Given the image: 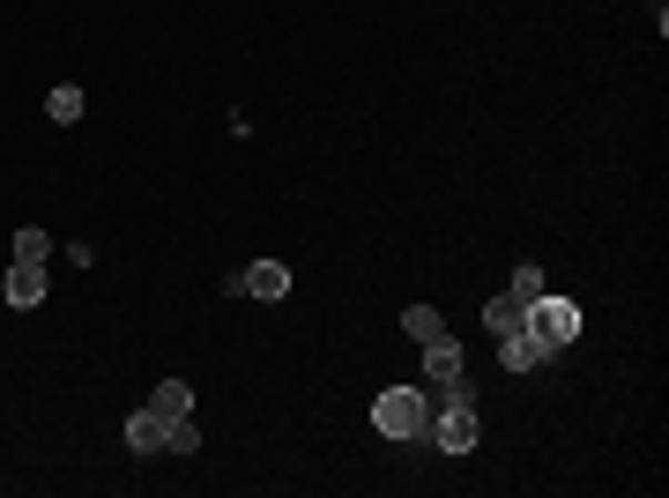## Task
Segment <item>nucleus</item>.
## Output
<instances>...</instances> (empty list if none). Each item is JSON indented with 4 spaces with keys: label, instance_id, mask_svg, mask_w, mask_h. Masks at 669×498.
<instances>
[{
    "label": "nucleus",
    "instance_id": "obj_1",
    "mask_svg": "<svg viewBox=\"0 0 669 498\" xmlns=\"http://www.w3.org/2000/svg\"><path fill=\"white\" fill-rule=\"evenodd\" d=\"M372 424H379L387 439H432V395H417V387H387V395L372 402Z\"/></svg>",
    "mask_w": 669,
    "mask_h": 498
},
{
    "label": "nucleus",
    "instance_id": "obj_2",
    "mask_svg": "<svg viewBox=\"0 0 669 498\" xmlns=\"http://www.w3.org/2000/svg\"><path fill=\"white\" fill-rule=\"evenodd\" d=\"M520 327H528V335L558 357V349L580 335V305H572V298H528V321H520Z\"/></svg>",
    "mask_w": 669,
    "mask_h": 498
},
{
    "label": "nucleus",
    "instance_id": "obj_3",
    "mask_svg": "<svg viewBox=\"0 0 669 498\" xmlns=\"http://www.w3.org/2000/svg\"><path fill=\"white\" fill-rule=\"evenodd\" d=\"M432 439H439L446 454H469L476 447V402L462 395V379H454V387H446V402L432 409Z\"/></svg>",
    "mask_w": 669,
    "mask_h": 498
},
{
    "label": "nucleus",
    "instance_id": "obj_4",
    "mask_svg": "<svg viewBox=\"0 0 669 498\" xmlns=\"http://www.w3.org/2000/svg\"><path fill=\"white\" fill-rule=\"evenodd\" d=\"M231 291H239V298H261V305H275V298H291V268H283V261H253V268L239 275Z\"/></svg>",
    "mask_w": 669,
    "mask_h": 498
},
{
    "label": "nucleus",
    "instance_id": "obj_5",
    "mask_svg": "<svg viewBox=\"0 0 669 498\" xmlns=\"http://www.w3.org/2000/svg\"><path fill=\"white\" fill-rule=\"evenodd\" d=\"M544 357H550V349L536 343L528 327H506V335H498V365H506V373H536Z\"/></svg>",
    "mask_w": 669,
    "mask_h": 498
},
{
    "label": "nucleus",
    "instance_id": "obj_6",
    "mask_svg": "<svg viewBox=\"0 0 669 498\" xmlns=\"http://www.w3.org/2000/svg\"><path fill=\"white\" fill-rule=\"evenodd\" d=\"M424 379H432V387H454V379H462V343H454V335H432V343H424Z\"/></svg>",
    "mask_w": 669,
    "mask_h": 498
},
{
    "label": "nucleus",
    "instance_id": "obj_7",
    "mask_svg": "<svg viewBox=\"0 0 669 498\" xmlns=\"http://www.w3.org/2000/svg\"><path fill=\"white\" fill-rule=\"evenodd\" d=\"M8 305H16V313L45 305V268H38V261H16V268H8Z\"/></svg>",
    "mask_w": 669,
    "mask_h": 498
},
{
    "label": "nucleus",
    "instance_id": "obj_8",
    "mask_svg": "<svg viewBox=\"0 0 669 498\" xmlns=\"http://www.w3.org/2000/svg\"><path fill=\"white\" fill-rule=\"evenodd\" d=\"M164 431H172V417L142 409V417H126V447H134V454H164Z\"/></svg>",
    "mask_w": 669,
    "mask_h": 498
},
{
    "label": "nucleus",
    "instance_id": "obj_9",
    "mask_svg": "<svg viewBox=\"0 0 669 498\" xmlns=\"http://www.w3.org/2000/svg\"><path fill=\"white\" fill-rule=\"evenodd\" d=\"M149 409H156V417H186V409H194V387H186V379H164V387L149 395Z\"/></svg>",
    "mask_w": 669,
    "mask_h": 498
},
{
    "label": "nucleus",
    "instance_id": "obj_10",
    "mask_svg": "<svg viewBox=\"0 0 669 498\" xmlns=\"http://www.w3.org/2000/svg\"><path fill=\"white\" fill-rule=\"evenodd\" d=\"M520 321H528V305H520L514 291H506V298H491V305H484V327H491V335H506V327H520Z\"/></svg>",
    "mask_w": 669,
    "mask_h": 498
},
{
    "label": "nucleus",
    "instance_id": "obj_11",
    "mask_svg": "<svg viewBox=\"0 0 669 498\" xmlns=\"http://www.w3.org/2000/svg\"><path fill=\"white\" fill-rule=\"evenodd\" d=\"M402 335H409V343H432V335H446V321L432 305H409V313H402Z\"/></svg>",
    "mask_w": 669,
    "mask_h": 498
},
{
    "label": "nucleus",
    "instance_id": "obj_12",
    "mask_svg": "<svg viewBox=\"0 0 669 498\" xmlns=\"http://www.w3.org/2000/svg\"><path fill=\"white\" fill-rule=\"evenodd\" d=\"M45 120H60V126H74V120H82V90H74V82H60V90L45 98Z\"/></svg>",
    "mask_w": 669,
    "mask_h": 498
},
{
    "label": "nucleus",
    "instance_id": "obj_13",
    "mask_svg": "<svg viewBox=\"0 0 669 498\" xmlns=\"http://www.w3.org/2000/svg\"><path fill=\"white\" fill-rule=\"evenodd\" d=\"M16 261H38V268H45V261H52V231L23 224V231H16Z\"/></svg>",
    "mask_w": 669,
    "mask_h": 498
},
{
    "label": "nucleus",
    "instance_id": "obj_14",
    "mask_svg": "<svg viewBox=\"0 0 669 498\" xmlns=\"http://www.w3.org/2000/svg\"><path fill=\"white\" fill-rule=\"evenodd\" d=\"M514 298H520V305L544 298V268H536V261H528V268H514Z\"/></svg>",
    "mask_w": 669,
    "mask_h": 498
},
{
    "label": "nucleus",
    "instance_id": "obj_15",
    "mask_svg": "<svg viewBox=\"0 0 669 498\" xmlns=\"http://www.w3.org/2000/svg\"><path fill=\"white\" fill-rule=\"evenodd\" d=\"M164 447H172V454H194V447H201V431H194L186 417H172V431H164Z\"/></svg>",
    "mask_w": 669,
    "mask_h": 498
}]
</instances>
